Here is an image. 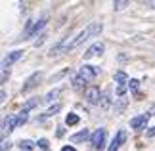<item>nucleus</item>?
I'll list each match as a JSON object with an SVG mask.
<instances>
[{"mask_svg":"<svg viewBox=\"0 0 155 151\" xmlns=\"http://www.w3.org/2000/svg\"><path fill=\"white\" fill-rule=\"evenodd\" d=\"M102 52H104V44H102V42H94V44H92V46L84 52V59L96 57V56H100Z\"/></svg>","mask_w":155,"mask_h":151,"instance_id":"9","label":"nucleus"},{"mask_svg":"<svg viewBox=\"0 0 155 151\" xmlns=\"http://www.w3.org/2000/svg\"><path fill=\"white\" fill-rule=\"evenodd\" d=\"M44 25H46V17H42V19H38L37 23H35L33 29H31V31H29V33L25 34V37H37L38 31H42V29H44Z\"/></svg>","mask_w":155,"mask_h":151,"instance_id":"11","label":"nucleus"},{"mask_svg":"<svg viewBox=\"0 0 155 151\" xmlns=\"http://www.w3.org/2000/svg\"><path fill=\"white\" fill-rule=\"evenodd\" d=\"M61 111V103H56V105H52L48 111L44 113V117H52V115H56V113H59Z\"/></svg>","mask_w":155,"mask_h":151,"instance_id":"22","label":"nucleus"},{"mask_svg":"<svg viewBox=\"0 0 155 151\" xmlns=\"http://www.w3.org/2000/svg\"><path fill=\"white\" fill-rule=\"evenodd\" d=\"M102 31H104V25H102V23H90V25H88V27H86L82 33H79V34H77V37H75V40H71V44H69V50H75L77 46H81L82 42H84V40H88L90 37H98V34L102 33Z\"/></svg>","mask_w":155,"mask_h":151,"instance_id":"1","label":"nucleus"},{"mask_svg":"<svg viewBox=\"0 0 155 151\" xmlns=\"http://www.w3.org/2000/svg\"><path fill=\"white\" fill-rule=\"evenodd\" d=\"M29 120V111H25V109H21L19 113H17V124L19 126H23Z\"/></svg>","mask_w":155,"mask_h":151,"instance_id":"17","label":"nucleus"},{"mask_svg":"<svg viewBox=\"0 0 155 151\" xmlns=\"http://www.w3.org/2000/svg\"><path fill=\"white\" fill-rule=\"evenodd\" d=\"M115 80H117V84H128V77H127L124 71H117V73H115Z\"/></svg>","mask_w":155,"mask_h":151,"instance_id":"18","label":"nucleus"},{"mask_svg":"<svg viewBox=\"0 0 155 151\" xmlns=\"http://www.w3.org/2000/svg\"><path fill=\"white\" fill-rule=\"evenodd\" d=\"M71 73V69H63V71H59V73H56V75H52L50 77V84H54V82H58L59 78H63L65 75H69Z\"/></svg>","mask_w":155,"mask_h":151,"instance_id":"19","label":"nucleus"},{"mask_svg":"<svg viewBox=\"0 0 155 151\" xmlns=\"http://www.w3.org/2000/svg\"><path fill=\"white\" fill-rule=\"evenodd\" d=\"M38 147L42 149V151H48V149H50V143H48V140H46V138H40V140H38Z\"/></svg>","mask_w":155,"mask_h":151,"instance_id":"25","label":"nucleus"},{"mask_svg":"<svg viewBox=\"0 0 155 151\" xmlns=\"http://www.w3.org/2000/svg\"><path fill=\"white\" fill-rule=\"evenodd\" d=\"M124 142H127V130H119V132H117V136L113 138L111 146L107 147V151H119V147H121Z\"/></svg>","mask_w":155,"mask_h":151,"instance_id":"6","label":"nucleus"},{"mask_svg":"<svg viewBox=\"0 0 155 151\" xmlns=\"http://www.w3.org/2000/svg\"><path fill=\"white\" fill-rule=\"evenodd\" d=\"M71 84H73V90H77V92H82L84 90V84H86V80L82 78L81 75H75L73 77V80H71ZM86 92V90H84Z\"/></svg>","mask_w":155,"mask_h":151,"instance_id":"12","label":"nucleus"},{"mask_svg":"<svg viewBox=\"0 0 155 151\" xmlns=\"http://www.w3.org/2000/svg\"><path fill=\"white\" fill-rule=\"evenodd\" d=\"M147 120H150V113H146V115H138V117L130 119V128H132V130H142V128H144V126L147 124Z\"/></svg>","mask_w":155,"mask_h":151,"instance_id":"7","label":"nucleus"},{"mask_svg":"<svg viewBox=\"0 0 155 151\" xmlns=\"http://www.w3.org/2000/svg\"><path fill=\"white\" fill-rule=\"evenodd\" d=\"M79 120H81V117H79V115H75V113H69L67 117H65V124H67V126H75V124H79Z\"/></svg>","mask_w":155,"mask_h":151,"instance_id":"16","label":"nucleus"},{"mask_svg":"<svg viewBox=\"0 0 155 151\" xmlns=\"http://www.w3.org/2000/svg\"><path fill=\"white\" fill-rule=\"evenodd\" d=\"M102 96H104V92L98 86H88L86 92H84L86 101H88V103H92V105H100V103H102Z\"/></svg>","mask_w":155,"mask_h":151,"instance_id":"3","label":"nucleus"},{"mask_svg":"<svg viewBox=\"0 0 155 151\" xmlns=\"http://www.w3.org/2000/svg\"><path fill=\"white\" fill-rule=\"evenodd\" d=\"M124 107H127V100H124V98H119V103H117V107H115V113H117V115L123 113Z\"/></svg>","mask_w":155,"mask_h":151,"instance_id":"23","label":"nucleus"},{"mask_svg":"<svg viewBox=\"0 0 155 151\" xmlns=\"http://www.w3.org/2000/svg\"><path fill=\"white\" fill-rule=\"evenodd\" d=\"M102 109L104 111H107L109 109V105H111V88H107V90H104V96H102Z\"/></svg>","mask_w":155,"mask_h":151,"instance_id":"14","label":"nucleus"},{"mask_svg":"<svg viewBox=\"0 0 155 151\" xmlns=\"http://www.w3.org/2000/svg\"><path fill=\"white\" fill-rule=\"evenodd\" d=\"M8 77H10V71H8V69H2V84H6Z\"/></svg>","mask_w":155,"mask_h":151,"instance_id":"28","label":"nucleus"},{"mask_svg":"<svg viewBox=\"0 0 155 151\" xmlns=\"http://www.w3.org/2000/svg\"><path fill=\"white\" fill-rule=\"evenodd\" d=\"M38 101H40L38 98H33V100H29V101H27V103H25V105H23V109H25V111H31V109H35V107H37V105H38Z\"/></svg>","mask_w":155,"mask_h":151,"instance_id":"21","label":"nucleus"},{"mask_svg":"<svg viewBox=\"0 0 155 151\" xmlns=\"http://www.w3.org/2000/svg\"><path fill=\"white\" fill-rule=\"evenodd\" d=\"M42 77H44L42 71H35V73L25 80V84H23V88H21V92H23V94H27V92H31V90H35V88H37L38 84H40Z\"/></svg>","mask_w":155,"mask_h":151,"instance_id":"2","label":"nucleus"},{"mask_svg":"<svg viewBox=\"0 0 155 151\" xmlns=\"http://www.w3.org/2000/svg\"><path fill=\"white\" fill-rule=\"evenodd\" d=\"M12 149V143L10 142H2V151H10Z\"/></svg>","mask_w":155,"mask_h":151,"instance_id":"29","label":"nucleus"},{"mask_svg":"<svg viewBox=\"0 0 155 151\" xmlns=\"http://www.w3.org/2000/svg\"><path fill=\"white\" fill-rule=\"evenodd\" d=\"M17 124V115H8V117L4 119V124H2V132H12L15 128Z\"/></svg>","mask_w":155,"mask_h":151,"instance_id":"10","label":"nucleus"},{"mask_svg":"<svg viewBox=\"0 0 155 151\" xmlns=\"http://www.w3.org/2000/svg\"><path fill=\"white\" fill-rule=\"evenodd\" d=\"M88 138H90V134H88V130L84 128V130H81L79 134H73V136L69 138V140H71V143H81V142L88 140Z\"/></svg>","mask_w":155,"mask_h":151,"instance_id":"13","label":"nucleus"},{"mask_svg":"<svg viewBox=\"0 0 155 151\" xmlns=\"http://www.w3.org/2000/svg\"><path fill=\"white\" fill-rule=\"evenodd\" d=\"M105 138H107V130H105V128H98V130H94V132H92V136H90V143H92V147H94V149H102V147H104V143H105Z\"/></svg>","mask_w":155,"mask_h":151,"instance_id":"4","label":"nucleus"},{"mask_svg":"<svg viewBox=\"0 0 155 151\" xmlns=\"http://www.w3.org/2000/svg\"><path fill=\"white\" fill-rule=\"evenodd\" d=\"M128 88L132 90V92H138V88H140V82L136 80V78H130V80H128Z\"/></svg>","mask_w":155,"mask_h":151,"instance_id":"24","label":"nucleus"},{"mask_svg":"<svg viewBox=\"0 0 155 151\" xmlns=\"http://www.w3.org/2000/svg\"><path fill=\"white\" fill-rule=\"evenodd\" d=\"M98 73H100V69H98V67H92V65H82V67H81V71H79V75H81L82 78H84L86 82L94 80Z\"/></svg>","mask_w":155,"mask_h":151,"instance_id":"5","label":"nucleus"},{"mask_svg":"<svg viewBox=\"0 0 155 151\" xmlns=\"http://www.w3.org/2000/svg\"><path fill=\"white\" fill-rule=\"evenodd\" d=\"M44 40H46V34H40V37L35 40V46H42V44H44Z\"/></svg>","mask_w":155,"mask_h":151,"instance_id":"27","label":"nucleus"},{"mask_svg":"<svg viewBox=\"0 0 155 151\" xmlns=\"http://www.w3.org/2000/svg\"><path fill=\"white\" fill-rule=\"evenodd\" d=\"M61 151H77V149H75L73 146H63V149H61Z\"/></svg>","mask_w":155,"mask_h":151,"instance_id":"31","label":"nucleus"},{"mask_svg":"<svg viewBox=\"0 0 155 151\" xmlns=\"http://www.w3.org/2000/svg\"><path fill=\"white\" fill-rule=\"evenodd\" d=\"M127 6H128V2H124V0H123V2H113V8H115V10H124Z\"/></svg>","mask_w":155,"mask_h":151,"instance_id":"26","label":"nucleus"},{"mask_svg":"<svg viewBox=\"0 0 155 151\" xmlns=\"http://www.w3.org/2000/svg\"><path fill=\"white\" fill-rule=\"evenodd\" d=\"M150 115H155V105H151V107H150Z\"/></svg>","mask_w":155,"mask_h":151,"instance_id":"32","label":"nucleus"},{"mask_svg":"<svg viewBox=\"0 0 155 151\" xmlns=\"http://www.w3.org/2000/svg\"><path fill=\"white\" fill-rule=\"evenodd\" d=\"M19 149H21V151H33V149H35V143H33L31 140H21V142H19Z\"/></svg>","mask_w":155,"mask_h":151,"instance_id":"20","label":"nucleus"},{"mask_svg":"<svg viewBox=\"0 0 155 151\" xmlns=\"http://www.w3.org/2000/svg\"><path fill=\"white\" fill-rule=\"evenodd\" d=\"M59 92H61L59 88H54V90H50V92L44 96V100H42V101H46V103H52V101H54V100H56L58 96H59Z\"/></svg>","mask_w":155,"mask_h":151,"instance_id":"15","label":"nucleus"},{"mask_svg":"<svg viewBox=\"0 0 155 151\" xmlns=\"http://www.w3.org/2000/svg\"><path fill=\"white\" fill-rule=\"evenodd\" d=\"M23 54H25L23 50H15V52H10L8 56L4 57V61H2V69H8L12 63H15L17 59H21V57H23Z\"/></svg>","mask_w":155,"mask_h":151,"instance_id":"8","label":"nucleus"},{"mask_svg":"<svg viewBox=\"0 0 155 151\" xmlns=\"http://www.w3.org/2000/svg\"><path fill=\"white\" fill-rule=\"evenodd\" d=\"M146 136H147V138H153V136H155V126H153V128H150V130L146 132Z\"/></svg>","mask_w":155,"mask_h":151,"instance_id":"30","label":"nucleus"}]
</instances>
